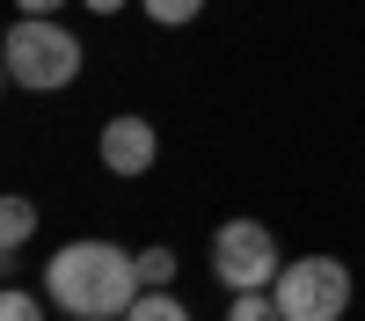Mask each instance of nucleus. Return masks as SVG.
I'll return each mask as SVG.
<instances>
[{"instance_id":"obj_11","label":"nucleus","mask_w":365,"mask_h":321,"mask_svg":"<svg viewBox=\"0 0 365 321\" xmlns=\"http://www.w3.org/2000/svg\"><path fill=\"white\" fill-rule=\"evenodd\" d=\"M139 285H175V248H139Z\"/></svg>"},{"instance_id":"obj_6","label":"nucleus","mask_w":365,"mask_h":321,"mask_svg":"<svg viewBox=\"0 0 365 321\" xmlns=\"http://www.w3.org/2000/svg\"><path fill=\"white\" fill-rule=\"evenodd\" d=\"M29 233H37V204H29L22 190H15V197H0V256L15 263V256L29 248Z\"/></svg>"},{"instance_id":"obj_5","label":"nucleus","mask_w":365,"mask_h":321,"mask_svg":"<svg viewBox=\"0 0 365 321\" xmlns=\"http://www.w3.org/2000/svg\"><path fill=\"white\" fill-rule=\"evenodd\" d=\"M96 154H103L110 175H146V168L161 161V132L146 125V117H110L103 139H96Z\"/></svg>"},{"instance_id":"obj_4","label":"nucleus","mask_w":365,"mask_h":321,"mask_svg":"<svg viewBox=\"0 0 365 321\" xmlns=\"http://www.w3.org/2000/svg\"><path fill=\"white\" fill-rule=\"evenodd\" d=\"M278 314L285 321H344L351 314V270L336 256H292L278 270Z\"/></svg>"},{"instance_id":"obj_8","label":"nucleus","mask_w":365,"mask_h":321,"mask_svg":"<svg viewBox=\"0 0 365 321\" xmlns=\"http://www.w3.org/2000/svg\"><path fill=\"white\" fill-rule=\"evenodd\" d=\"M227 321H285V314H278V292H234Z\"/></svg>"},{"instance_id":"obj_12","label":"nucleus","mask_w":365,"mask_h":321,"mask_svg":"<svg viewBox=\"0 0 365 321\" xmlns=\"http://www.w3.org/2000/svg\"><path fill=\"white\" fill-rule=\"evenodd\" d=\"M22 15H58V0H15Z\"/></svg>"},{"instance_id":"obj_2","label":"nucleus","mask_w":365,"mask_h":321,"mask_svg":"<svg viewBox=\"0 0 365 321\" xmlns=\"http://www.w3.org/2000/svg\"><path fill=\"white\" fill-rule=\"evenodd\" d=\"M0 66H8V80L29 88V95H58V88H73V73H81V37L58 29L51 15H15L8 44H0Z\"/></svg>"},{"instance_id":"obj_9","label":"nucleus","mask_w":365,"mask_h":321,"mask_svg":"<svg viewBox=\"0 0 365 321\" xmlns=\"http://www.w3.org/2000/svg\"><path fill=\"white\" fill-rule=\"evenodd\" d=\"M139 8L154 15L161 29H182V22H197V15H205V0H139Z\"/></svg>"},{"instance_id":"obj_1","label":"nucleus","mask_w":365,"mask_h":321,"mask_svg":"<svg viewBox=\"0 0 365 321\" xmlns=\"http://www.w3.org/2000/svg\"><path fill=\"white\" fill-rule=\"evenodd\" d=\"M139 292V256L117 241H66L44 263V300L73 321H125Z\"/></svg>"},{"instance_id":"obj_13","label":"nucleus","mask_w":365,"mask_h":321,"mask_svg":"<svg viewBox=\"0 0 365 321\" xmlns=\"http://www.w3.org/2000/svg\"><path fill=\"white\" fill-rule=\"evenodd\" d=\"M81 8H88V15H117V8H125V0H81Z\"/></svg>"},{"instance_id":"obj_10","label":"nucleus","mask_w":365,"mask_h":321,"mask_svg":"<svg viewBox=\"0 0 365 321\" xmlns=\"http://www.w3.org/2000/svg\"><path fill=\"white\" fill-rule=\"evenodd\" d=\"M0 321H44V300L22 292V285H8V292H0Z\"/></svg>"},{"instance_id":"obj_3","label":"nucleus","mask_w":365,"mask_h":321,"mask_svg":"<svg viewBox=\"0 0 365 321\" xmlns=\"http://www.w3.org/2000/svg\"><path fill=\"white\" fill-rule=\"evenodd\" d=\"M278 270H285V256H278V233L263 219H227L212 233V278L227 292H270Z\"/></svg>"},{"instance_id":"obj_7","label":"nucleus","mask_w":365,"mask_h":321,"mask_svg":"<svg viewBox=\"0 0 365 321\" xmlns=\"http://www.w3.org/2000/svg\"><path fill=\"white\" fill-rule=\"evenodd\" d=\"M125 321H190V307H182L168 285H146L139 300H132V314H125Z\"/></svg>"}]
</instances>
